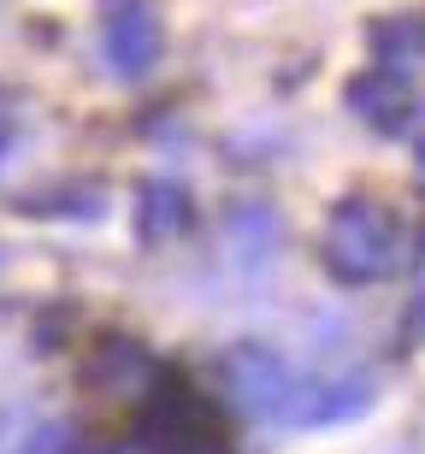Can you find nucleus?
I'll list each match as a JSON object with an SVG mask.
<instances>
[{"label":"nucleus","instance_id":"nucleus-5","mask_svg":"<svg viewBox=\"0 0 425 454\" xmlns=\"http://www.w3.org/2000/svg\"><path fill=\"white\" fill-rule=\"evenodd\" d=\"M153 372H160V360H153L142 342H130V337H106V342H95L89 348V360H83V389H95V395H119V402H137L142 389L153 384Z\"/></svg>","mask_w":425,"mask_h":454},{"label":"nucleus","instance_id":"nucleus-12","mask_svg":"<svg viewBox=\"0 0 425 454\" xmlns=\"http://www.w3.org/2000/svg\"><path fill=\"white\" fill-rule=\"evenodd\" d=\"M420 171H425V136H420Z\"/></svg>","mask_w":425,"mask_h":454},{"label":"nucleus","instance_id":"nucleus-13","mask_svg":"<svg viewBox=\"0 0 425 454\" xmlns=\"http://www.w3.org/2000/svg\"><path fill=\"white\" fill-rule=\"evenodd\" d=\"M420 254H425V231H420Z\"/></svg>","mask_w":425,"mask_h":454},{"label":"nucleus","instance_id":"nucleus-4","mask_svg":"<svg viewBox=\"0 0 425 454\" xmlns=\"http://www.w3.org/2000/svg\"><path fill=\"white\" fill-rule=\"evenodd\" d=\"M101 53L124 83L160 66V12L153 0H101Z\"/></svg>","mask_w":425,"mask_h":454},{"label":"nucleus","instance_id":"nucleus-10","mask_svg":"<svg viewBox=\"0 0 425 454\" xmlns=\"http://www.w3.org/2000/svg\"><path fill=\"white\" fill-rule=\"evenodd\" d=\"M18 213H35V219H101L106 213V195L95 184L83 189H53V195H30V201H18Z\"/></svg>","mask_w":425,"mask_h":454},{"label":"nucleus","instance_id":"nucleus-1","mask_svg":"<svg viewBox=\"0 0 425 454\" xmlns=\"http://www.w3.org/2000/svg\"><path fill=\"white\" fill-rule=\"evenodd\" d=\"M219 384L242 413H255L260 425H278V431H325V425H349L373 407L366 372H355V378L295 372L284 354L255 348V342H242L219 360Z\"/></svg>","mask_w":425,"mask_h":454},{"label":"nucleus","instance_id":"nucleus-6","mask_svg":"<svg viewBox=\"0 0 425 454\" xmlns=\"http://www.w3.org/2000/svg\"><path fill=\"white\" fill-rule=\"evenodd\" d=\"M224 248L242 271H266L284 248V219L266 201H237L224 213Z\"/></svg>","mask_w":425,"mask_h":454},{"label":"nucleus","instance_id":"nucleus-9","mask_svg":"<svg viewBox=\"0 0 425 454\" xmlns=\"http://www.w3.org/2000/svg\"><path fill=\"white\" fill-rule=\"evenodd\" d=\"M366 48H373V66L408 77L425 59V18H378L373 30H366Z\"/></svg>","mask_w":425,"mask_h":454},{"label":"nucleus","instance_id":"nucleus-11","mask_svg":"<svg viewBox=\"0 0 425 454\" xmlns=\"http://www.w3.org/2000/svg\"><path fill=\"white\" fill-rule=\"evenodd\" d=\"M402 342H408V348H425V289L408 301V313H402Z\"/></svg>","mask_w":425,"mask_h":454},{"label":"nucleus","instance_id":"nucleus-8","mask_svg":"<svg viewBox=\"0 0 425 454\" xmlns=\"http://www.w3.org/2000/svg\"><path fill=\"white\" fill-rule=\"evenodd\" d=\"M195 224V201H189V189L177 177H148L137 189V236L142 242H171V236H184Z\"/></svg>","mask_w":425,"mask_h":454},{"label":"nucleus","instance_id":"nucleus-2","mask_svg":"<svg viewBox=\"0 0 425 454\" xmlns=\"http://www.w3.org/2000/svg\"><path fill=\"white\" fill-rule=\"evenodd\" d=\"M130 449L137 454H237L224 407L213 395H201L184 372H166V366L153 372V384L137 395Z\"/></svg>","mask_w":425,"mask_h":454},{"label":"nucleus","instance_id":"nucleus-3","mask_svg":"<svg viewBox=\"0 0 425 454\" xmlns=\"http://www.w3.org/2000/svg\"><path fill=\"white\" fill-rule=\"evenodd\" d=\"M319 254H325V271L337 284H349V289L384 284L402 266V224L373 201H342L331 213V224H325Z\"/></svg>","mask_w":425,"mask_h":454},{"label":"nucleus","instance_id":"nucleus-7","mask_svg":"<svg viewBox=\"0 0 425 454\" xmlns=\"http://www.w3.org/2000/svg\"><path fill=\"white\" fill-rule=\"evenodd\" d=\"M342 101H349V113H355V118H366V124H373V130H384V136H396L402 124H408V113H413L408 77H402V71H384V66L349 77Z\"/></svg>","mask_w":425,"mask_h":454}]
</instances>
